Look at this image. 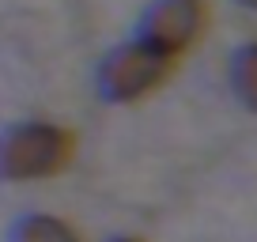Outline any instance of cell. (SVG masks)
I'll return each instance as SVG.
<instances>
[{"mask_svg":"<svg viewBox=\"0 0 257 242\" xmlns=\"http://www.w3.org/2000/svg\"><path fill=\"white\" fill-rule=\"evenodd\" d=\"M68 155H72V137L64 129L27 125V129L8 133V140L0 144V174L8 178L53 174L68 163Z\"/></svg>","mask_w":257,"mask_h":242,"instance_id":"obj_1","label":"cell"},{"mask_svg":"<svg viewBox=\"0 0 257 242\" xmlns=\"http://www.w3.org/2000/svg\"><path fill=\"white\" fill-rule=\"evenodd\" d=\"M170 68V53L159 46H152V42H144V46H128L121 49V53L110 57V65H106V95L110 98H137L144 95V91H152L155 83L167 76Z\"/></svg>","mask_w":257,"mask_h":242,"instance_id":"obj_2","label":"cell"},{"mask_svg":"<svg viewBox=\"0 0 257 242\" xmlns=\"http://www.w3.org/2000/svg\"><path fill=\"white\" fill-rule=\"evenodd\" d=\"M201 23H204L201 0H167L152 12V46L174 53L189 38H197Z\"/></svg>","mask_w":257,"mask_h":242,"instance_id":"obj_3","label":"cell"},{"mask_svg":"<svg viewBox=\"0 0 257 242\" xmlns=\"http://www.w3.org/2000/svg\"><path fill=\"white\" fill-rule=\"evenodd\" d=\"M234 87L257 110V46H246L234 57Z\"/></svg>","mask_w":257,"mask_h":242,"instance_id":"obj_4","label":"cell"},{"mask_svg":"<svg viewBox=\"0 0 257 242\" xmlns=\"http://www.w3.org/2000/svg\"><path fill=\"white\" fill-rule=\"evenodd\" d=\"M23 234L27 242H76L72 231L64 223H53V219H31V223H23Z\"/></svg>","mask_w":257,"mask_h":242,"instance_id":"obj_5","label":"cell"},{"mask_svg":"<svg viewBox=\"0 0 257 242\" xmlns=\"http://www.w3.org/2000/svg\"><path fill=\"white\" fill-rule=\"evenodd\" d=\"M242 4H249V8H257V0H242Z\"/></svg>","mask_w":257,"mask_h":242,"instance_id":"obj_6","label":"cell"},{"mask_svg":"<svg viewBox=\"0 0 257 242\" xmlns=\"http://www.w3.org/2000/svg\"><path fill=\"white\" fill-rule=\"evenodd\" d=\"M128 242H133V238H128Z\"/></svg>","mask_w":257,"mask_h":242,"instance_id":"obj_7","label":"cell"}]
</instances>
